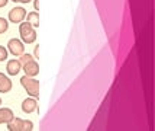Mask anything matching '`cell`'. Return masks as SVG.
Segmentation results:
<instances>
[{
    "mask_svg": "<svg viewBox=\"0 0 155 131\" xmlns=\"http://www.w3.org/2000/svg\"><path fill=\"white\" fill-rule=\"evenodd\" d=\"M19 34H20V41L25 44H34L36 41V31L35 28L28 23V22H20L19 25Z\"/></svg>",
    "mask_w": 155,
    "mask_h": 131,
    "instance_id": "6da1fadb",
    "label": "cell"
},
{
    "mask_svg": "<svg viewBox=\"0 0 155 131\" xmlns=\"http://www.w3.org/2000/svg\"><path fill=\"white\" fill-rule=\"evenodd\" d=\"M20 83H22V86L28 92V95H31L32 98H39V82L36 79L25 74L20 79Z\"/></svg>",
    "mask_w": 155,
    "mask_h": 131,
    "instance_id": "7a4b0ae2",
    "label": "cell"
},
{
    "mask_svg": "<svg viewBox=\"0 0 155 131\" xmlns=\"http://www.w3.org/2000/svg\"><path fill=\"white\" fill-rule=\"evenodd\" d=\"M7 48H9V53L10 54H13L15 57H20V55L25 53V47H23V42L20 41V40H10V41L7 42Z\"/></svg>",
    "mask_w": 155,
    "mask_h": 131,
    "instance_id": "3957f363",
    "label": "cell"
},
{
    "mask_svg": "<svg viewBox=\"0 0 155 131\" xmlns=\"http://www.w3.org/2000/svg\"><path fill=\"white\" fill-rule=\"evenodd\" d=\"M25 18H26V10L23 7H13L9 12V21L12 23H20V22H23Z\"/></svg>",
    "mask_w": 155,
    "mask_h": 131,
    "instance_id": "277c9868",
    "label": "cell"
},
{
    "mask_svg": "<svg viewBox=\"0 0 155 131\" xmlns=\"http://www.w3.org/2000/svg\"><path fill=\"white\" fill-rule=\"evenodd\" d=\"M22 70L25 71V74H26V76L35 77L38 73H39V64L35 61V60H32V61L23 64V66H22Z\"/></svg>",
    "mask_w": 155,
    "mask_h": 131,
    "instance_id": "5b68a950",
    "label": "cell"
},
{
    "mask_svg": "<svg viewBox=\"0 0 155 131\" xmlns=\"http://www.w3.org/2000/svg\"><path fill=\"white\" fill-rule=\"evenodd\" d=\"M22 70V64H20L19 60H9L6 64V71L9 76H16Z\"/></svg>",
    "mask_w": 155,
    "mask_h": 131,
    "instance_id": "8992f818",
    "label": "cell"
},
{
    "mask_svg": "<svg viewBox=\"0 0 155 131\" xmlns=\"http://www.w3.org/2000/svg\"><path fill=\"white\" fill-rule=\"evenodd\" d=\"M36 108H38V104L35 98H28L22 102V111L25 114H32L34 111H36Z\"/></svg>",
    "mask_w": 155,
    "mask_h": 131,
    "instance_id": "52a82bcc",
    "label": "cell"
},
{
    "mask_svg": "<svg viewBox=\"0 0 155 131\" xmlns=\"http://www.w3.org/2000/svg\"><path fill=\"white\" fill-rule=\"evenodd\" d=\"M12 90V82L7 76L0 73V93H7Z\"/></svg>",
    "mask_w": 155,
    "mask_h": 131,
    "instance_id": "ba28073f",
    "label": "cell"
},
{
    "mask_svg": "<svg viewBox=\"0 0 155 131\" xmlns=\"http://www.w3.org/2000/svg\"><path fill=\"white\" fill-rule=\"evenodd\" d=\"M22 124H23V119H22V118L13 117L7 122V130L9 131H22Z\"/></svg>",
    "mask_w": 155,
    "mask_h": 131,
    "instance_id": "9c48e42d",
    "label": "cell"
},
{
    "mask_svg": "<svg viewBox=\"0 0 155 131\" xmlns=\"http://www.w3.org/2000/svg\"><path fill=\"white\" fill-rule=\"evenodd\" d=\"M13 112L9 108H0V124H7L12 118H13Z\"/></svg>",
    "mask_w": 155,
    "mask_h": 131,
    "instance_id": "30bf717a",
    "label": "cell"
},
{
    "mask_svg": "<svg viewBox=\"0 0 155 131\" xmlns=\"http://www.w3.org/2000/svg\"><path fill=\"white\" fill-rule=\"evenodd\" d=\"M26 22L31 23L34 28L39 26V13L38 12H31V13L26 15Z\"/></svg>",
    "mask_w": 155,
    "mask_h": 131,
    "instance_id": "8fae6325",
    "label": "cell"
},
{
    "mask_svg": "<svg viewBox=\"0 0 155 131\" xmlns=\"http://www.w3.org/2000/svg\"><path fill=\"white\" fill-rule=\"evenodd\" d=\"M34 130V122L29 121V119H23V124H22V131H32Z\"/></svg>",
    "mask_w": 155,
    "mask_h": 131,
    "instance_id": "7c38bea8",
    "label": "cell"
},
{
    "mask_svg": "<svg viewBox=\"0 0 155 131\" xmlns=\"http://www.w3.org/2000/svg\"><path fill=\"white\" fill-rule=\"evenodd\" d=\"M32 60H34V57H32L31 54H25V53L20 55V58H19V61H20L22 66H23V64H26V63H29V61H32Z\"/></svg>",
    "mask_w": 155,
    "mask_h": 131,
    "instance_id": "4fadbf2b",
    "label": "cell"
},
{
    "mask_svg": "<svg viewBox=\"0 0 155 131\" xmlns=\"http://www.w3.org/2000/svg\"><path fill=\"white\" fill-rule=\"evenodd\" d=\"M9 28V22L5 18H0V34H5Z\"/></svg>",
    "mask_w": 155,
    "mask_h": 131,
    "instance_id": "5bb4252c",
    "label": "cell"
},
{
    "mask_svg": "<svg viewBox=\"0 0 155 131\" xmlns=\"http://www.w3.org/2000/svg\"><path fill=\"white\" fill-rule=\"evenodd\" d=\"M6 60H7V50L3 45H0V61H6Z\"/></svg>",
    "mask_w": 155,
    "mask_h": 131,
    "instance_id": "9a60e30c",
    "label": "cell"
},
{
    "mask_svg": "<svg viewBox=\"0 0 155 131\" xmlns=\"http://www.w3.org/2000/svg\"><path fill=\"white\" fill-rule=\"evenodd\" d=\"M35 58H39V45L35 47Z\"/></svg>",
    "mask_w": 155,
    "mask_h": 131,
    "instance_id": "2e32d148",
    "label": "cell"
},
{
    "mask_svg": "<svg viewBox=\"0 0 155 131\" xmlns=\"http://www.w3.org/2000/svg\"><path fill=\"white\" fill-rule=\"evenodd\" d=\"M15 3H29V2H32V0H12Z\"/></svg>",
    "mask_w": 155,
    "mask_h": 131,
    "instance_id": "e0dca14e",
    "label": "cell"
},
{
    "mask_svg": "<svg viewBox=\"0 0 155 131\" xmlns=\"http://www.w3.org/2000/svg\"><path fill=\"white\" fill-rule=\"evenodd\" d=\"M34 6H35V10H39V0H35Z\"/></svg>",
    "mask_w": 155,
    "mask_h": 131,
    "instance_id": "ac0fdd59",
    "label": "cell"
},
{
    "mask_svg": "<svg viewBox=\"0 0 155 131\" xmlns=\"http://www.w3.org/2000/svg\"><path fill=\"white\" fill-rule=\"evenodd\" d=\"M7 2H9V0H0V7H5L7 5Z\"/></svg>",
    "mask_w": 155,
    "mask_h": 131,
    "instance_id": "d6986e66",
    "label": "cell"
},
{
    "mask_svg": "<svg viewBox=\"0 0 155 131\" xmlns=\"http://www.w3.org/2000/svg\"><path fill=\"white\" fill-rule=\"evenodd\" d=\"M0 105H2V98H0Z\"/></svg>",
    "mask_w": 155,
    "mask_h": 131,
    "instance_id": "ffe728a7",
    "label": "cell"
}]
</instances>
